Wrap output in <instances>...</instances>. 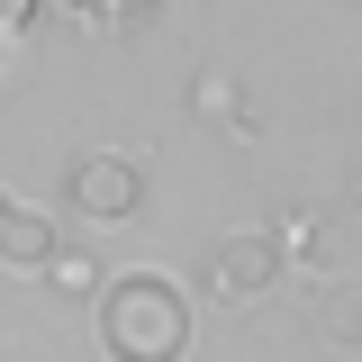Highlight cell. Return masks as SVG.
<instances>
[{
  "label": "cell",
  "mask_w": 362,
  "mask_h": 362,
  "mask_svg": "<svg viewBox=\"0 0 362 362\" xmlns=\"http://www.w3.org/2000/svg\"><path fill=\"white\" fill-rule=\"evenodd\" d=\"M100 344H109V362H181L190 354V290L163 272H118L100 290Z\"/></svg>",
  "instance_id": "1"
},
{
  "label": "cell",
  "mask_w": 362,
  "mask_h": 362,
  "mask_svg": "<svg viewBox=\"0 0 362 362\" xmlns=\"http://www.w3.org/2000/svg\"><path fill=\"white\" fill-rule=\"evenodd\" d=\"M45 281H54L64 299H100V290H109V272L90 263V254H54V263H45Z\"/></svg>",
  "instance_id": "7"
},
{
  "label": "cell",
  "mask_w": 362,
  "mask_h": 362,
  "mask_svg": "<svg viewBox=\"0 0 362 362\" xmlns=\"http://www.w3.org/2000/svg\"><path fill=\"white\" fill-rule=\"evenodd\" d=\"M190 109H199V118H235V127H254V109H245V90L226 82V73H199V82H190Z\"/></svg>",
  "instance_id": "6"
},
{
  "label": "cell",
  "mask_w": 362,
  "mask_h": 362,
  "mask_svg": "<svg viewBox=\"0 0 362 362\" xmlns=\"http://www.w3.org/2000/svg\"><path fill=\"white\" fill-rule=\"evenodd\" d=\"M64 18H90V28H118V18H136V9H154V0H54Z\"/></svg>",
  "instance_id": "8"
},
{
  "label": "cell",
  "mask_w": 362,
  "mask_h": 362,
  "mask_svg": "<svg viewBox=\"0 0 362 362\" xmlns=\"http://www.w3.org/2000/svg\"><path fill=\"white\" fill-rule=\"evenodd\" d=\"M308 326H317V344H335V354H362V290H317Z\"/></svg>",
  "instance_id": "5"
},
{
  "label": "cell",
  "mask_w": 362,
  "mask_h": 362,
  "mask_svg": "<svg viewBox=\"0 0 362 362\" xmlns=\"http://www.w3.org/2000/svg\"><path fill=\"white\" fill-rule=\"evenodd\" d=\"M272 281H281V245H272V226H245V235H218L209 254H199V290L218 299V308H254Z\"/></svg>",
  "instance_id": "3"
},
{
  "label": "cell",
  "mask_w": 362,
  "mask_h": 362,
  "mask_svg": "<svg viewBox=\"0 0 362 362\" xmlns=\"http://www.w3.org/2000/svg\"><path fill=\"white\" fill-rule=\"evenodd\" d=\"M54 254H64V235H54V218H45L37 199L0 190V263H9V272H45Z\"/></svg>",
  "instance_id": "4"
},
{
  "label": "cell",
  "mask_w": 362,
  "mask_h": 362,
  "mask_svg": "<svg viewBox=\"0 0 362 362\" xmlns=\"http://www.w3.org/2000/svg\"><path fill=\"white\" fill-rule=\"evenodd\" d=\"M18 45H28V37H9V28H0V90L18 82Z\"/></svg>",
  "instance_id": "10"
},
{
  "label": "cell",
  "mask_w": 362,
  "mask_h": 362,
  "mask_svg": "<svg viewBox=\"0 0 362 362\" xmlns=\"http://www.w3.org/2000/svg\"><path fill=\"white\" fill-rule=\"evenodd\" d=\"M354 209H362V173H354Z\"/></svg>",
  "instance_id": "11"
},
{
  "label": "cell",
  "mask_w": 362,
  "mask_h": 362,
  "mask_svg": "<svg viewBox=\"0 0 362 362\" xmlns=\"http://www.w3.org/2000/svg\"><path fill=\"white\" fill-rule=\"evenodd\" d=\"M37 9H45V0H0V28H9V37H28V28H37Z\"/></svg>",
  "instance_id": "9"
},
{
  "label": "cell",
  "mask_w": 362,
  "mask_h": 362,
  "mask_svg": "<svg viewBox=\"0 0 362 362\" xmlns=\"http://www.w3.org/2000/svg\"><path fill=\"white\" fill-rule=\"evenodd\" d=\"M64 199L90 226H127L145 209V163L118 154V145H90V154H73V173H64Z\"/></svg>",
  "instance_id": "2"
}]
</instances>
